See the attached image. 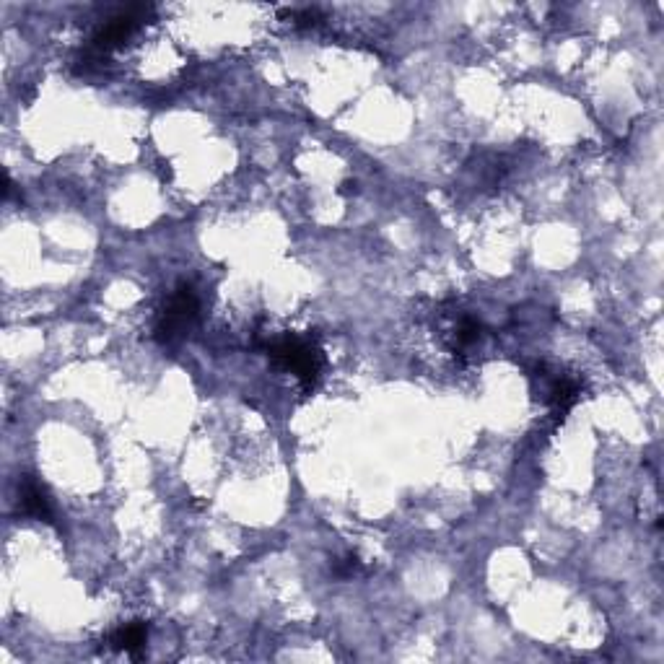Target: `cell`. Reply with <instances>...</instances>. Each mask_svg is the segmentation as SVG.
Wrapping results in <instances>:
<instances>
[{
  "mask_svg": "<svg viewBox=\"0 0 664 664\" xmlns=\"http://www.w3.org/2000/svg\"><path fill=\"white\" fill-rule=\"evenodd\" d=\"M268 356L278 369L291 371L307 392H312L320 382L325 356H322V348L314 340L283 335V338L270 340Z\"/></svg>",
  "mask_w": 664,
  "mask_h": 664,
  "instance_id": "1",
  "label": "cell"
},
{
  "mask_svg": "<svg viewBox=\"0 0 664 664\" xmlns=\"http://www.w3.org/2000/svg\"><path fill=\"white\" fill-rule=\"evenodd\" d=\"M200 317V299L190 283H179L174 294L166 299L154 325V338L164 348L182 343L190 335V330L198 325Z\"/></svg>",
  "mask_w": 664,
  "mask_h": 664,
  "instance_id": "2",
  "label": "cell"
},
{
  "mask_svg": "<svg viewBox=\"0 0 664 664\" xmlns=\"http://www.w3.org/2000/svg\"><path fill=\"white\" fill-rule=\"evenodd\" d=\"M151 13H154V6H146V3H133V6L120 8V11L112 13V16L96 29L89 47L99 52V55H104V58H109L117 47L125 45V42L146 24Z\"/></svg>",
  "mask_w": 664,
  "mask_h": 664,
  "instance_id": "3",
  "label": "cell"
},
{
  "mask_svg": "<svg viewBox=\"0 0 664 664\" xmlns=\"http://www.w3.org/2000/svg\"><path fill=\"white\" fill-rule=\"evenodd\" d=\"M19 509L26 517L39 519V522L55 524V506L50 501V493L32 475H24L19 483Z\"/></svg>",
  "mask_w": 664,
  "mask_h": 664,
  "instance_id": "4",
  "label": "cell"
},
{
  "mask_svg": "<svg viewBox=\"0 0 664 664\" xmlns=\"http://www.w3.org/2000/svg\"><path fill=\"white\" fill-rule=\"evenodd\" d=\"M146 641H148V623H143V620H130V623L120 626L117 631H112V636H109V646H112V649L130 654V657L135 659L143 657Z\"/></svg>",
  "mask_w": 664,
  "mask_h": 664,
  "instance_id": "5",
  "label": "cell"
},
{
  "mask_svg": "<svg viewBox=\"0 0 664 664\" xmlns=\"http://www.w3.org/2000/svg\"><path fill=\"white\" fill-rule=\"evenodd\" d=\"M480 338H483V327H480L475 320H470V317H465V320L457 325V330H454V351L457 353L470 351L473 345L480 343Z\"/></svg>",
  "mask_w": 664,
  "mask_h": 664,
  "instance_id": "6",
  "label": "cell"
},
{
  "mask_svg": "<svg viewBox=\"0 0 664 664\" xmlns=\"http://www.w3.org/2000/svg\"><path fill=\"white\" fill-rule=\"evenodd\" d=\"M291 19L296 26H314L320 24V11L317 8H299V11H291Z\"/></svg>",
  "mask_w": 664,
  "mask_h": 664,
  "instance_id": "7",
  "label": "cell"
}]
</instances>
